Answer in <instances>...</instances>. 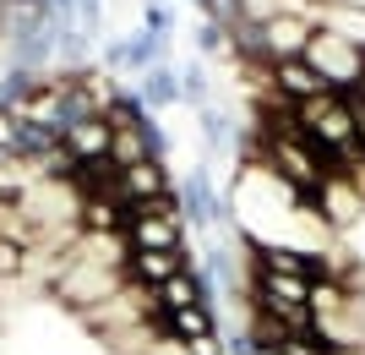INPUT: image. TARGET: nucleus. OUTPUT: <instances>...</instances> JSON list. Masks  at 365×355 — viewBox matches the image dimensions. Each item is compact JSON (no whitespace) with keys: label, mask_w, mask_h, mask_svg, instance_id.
Wrapping results in <instances>:
<instances>
[{"label":"nucleus","mask_w":365,"mask_h":355,"mask_svg":"<svg viewBox=\"0 0 365 355\" xmlns=\"http://www.w3.org/2000/svg\"><path fill=\"white\" fill-rule=\"evenodd\" d=\"M294 121L305 126V137L317 142L327 159H344L360 148V131H354V104L349 93H317V99H300L294 104Z\"/></svg>","instance_id":"f257e3e1"},{"label":"nucleus","mask_w":365,"mask_h":355,"mask_svg":"<svg viewBox=\"0 0 365 355\" xmlns=\"http://www.w3.org/2000/svg\"><path fill=\"white\" fill-rule=\"evenodd\" d=\"M300 61L311 66L333 93H354V88H360V77H365V49L349 44L344 33H327V28L311 33V44H305Z\"/></svg>","instance_id":"f03ea898"},{"label":"nucleus","mask_w":365,"mask_h":355,"mask_svg":"<svg viewBox=\"0 0 365 355\" xmlns=\"http://www.w3.org/2000/svg\"><path fill=\"white\" fill-rule=\"evenodd\" d=\"M305 202H317V214L327 219V230H333V235L354 230V224L365 219V197H360V186H354L349 175L338 170L333 159H327V175H322L317 197H305Z\"/></svg>","instance_id":"7ed1b4c3"},{"label":"nucleus","mask_w":365,"mask_h":355,"mask_svg":"<svg viewBox=\"0 0 365 355\" xmlns=\"http://www.w3.org/2000/svg\"><path fill=\"white\" fill-rule=\"evenodd\" d=\"M120 197L125 202H158V197H175L169 191V170L153 159H137V164H120Z\"/></svg>","instance_id":"20e7f679"},{"label":"nucleus","mask_w":365,"mask_h":355,"mask_svg":"<svg viewBox=\"0 0 365 355\" xmlns=\"http://www.w3.org/2000/svg\"><path fill=\"white\" fill-rule=\"evenodd\" d=\"M273 88L284 93L289 104H300V99H317V93H327V82H322L305 61H278V66H273Z\"/></svg>","instance_id":"39448f33"},{"label":"nucleus","mask_w":365,"mask_h":355,"mask_svg":"<svg viewBox=\"0 0 365 355\" xmlns=\"http://www.w3.org/2000/svg\"><path fill=\"white\" fill-rule=\"evenodd\" d=\"M185 246H169V251H131V274L137 279H148V284H164V279H175V274H185Z\"/></svg>","instance_id":"423d86ee"},{"label":"nucleus","mask_w":365,"mask_h":355,"mask_svg":"<svg viewBox=\"0 0 365 355\" xmlns=\"http://www.w3.org/2000/svg\"><path fill=\"white\" fill-rule=\"evenodd\" d=\"M158 295H164V311H185V306H207L202 301V279L185 268V274H175V279H164L158 284Z\"/></svg>","instance_id":"0eeeda50"}]
</instances>
